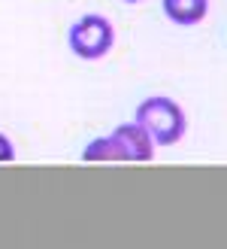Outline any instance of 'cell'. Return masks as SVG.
Segmentation results:
<instances>
[{
    "label": "cell",
    "instance_id": "obj_6",
    "mask_svg": "<svg viewBox=\"0 0 227 249\" xmlns=\"http://www.w3.org/2000/svg\"><path fill=\"white\" fill-rule=\"evenodd\" d=\"M128 3H140V0H128Z\"/></svg>",
    "mask_w": 227,
    "mask_h": 249
},
{
    "label": "cell",
    "instance_id": "obj_4",
    "mask_svg": "<svg viewBox=\"0 0 227 249\" xmlns=\"http://www.w3.org/2000/svg\"><path fill=\"white\" fill-rule=\"evenodd\" d=\"M163 12L176 24H200L209 12V0H163Z\"/></svg>",
    "mask_w": 227,
    "mask_h": 249
},
{
    "label": "cell",
    "instance_id": "obj_2",
    "mask_svg": "<svg viewBox=\"0 0 227 249\" xmlns=\"http://www.w3.org/2000/svg\"><path fill=\"white\" fill-rule=\"evenodd\" d=\"M112 40H115V31L100 16H85V18L76 21L73 31H70V49L85 61L103 58L112 49Z\"/></svg>",
    "mask_w": 227,
    "mask_h": 249
},
{
    "label": "cell",
    "instance_id": "obj_5",
    "mask_svg": "<svg viewBox=\"0 0 227 249\" xmlns=\"http://www.w3.org/2000/svg\"><path fill=\"white\" fill-rule=\"evenodd\" d=\"M9 161H16V149H12V143L0 134V164H9Z\"/></svg>",
    "mask_w": 227,
    "mask_h": 249
},
{
    "label": "cell",
    "instance_id": "obj_1",
    "mask_svg": "<svg viewBox=\"0 0 227 249\" xmlns=\"http://www.w3.org/2000/svg\"><path fill=\"white\" fill-rule=\"evenodd\" d=\"M136 124L151 137V143L158 146H173L185 137V113L182 107L170 101V97H148L136 107Z\"/></svg>",
    "mask_w": 227,
    "mask_h": 249
},
{
    "label": "cell",
    "instance_id": "obj_3",
    "mask_svg": "<svg viewBox=\"0 0 227 249\" xmlns=\"http://www.w3.org/2000/svg\"><path fill=\"white\" fill-rule=\"evenodd\" d=\"M112 140H115V146H118V158L121 161H151L155 143H151V137L136 122L115 128L112 131Z\"/></svg>",
    "mask_w": 227,
    "mask_h": 249
}]
</instances>
